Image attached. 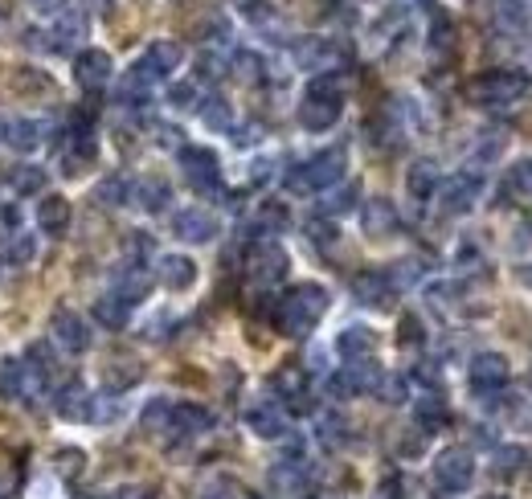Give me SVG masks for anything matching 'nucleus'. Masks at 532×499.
Here are the masks:
<instances>
[{
	"label": "nucleus",
	"instance_id": "f257e3e1",
	"mask_svg": "<svg viewBox=\"0 0 532 499\" xmlns=\"http://www.w3.org/2000/svg\"><path fill=\"white\" fill-rule=\"evenodd\" d=\"M332 307V295L328 287L320 283H295L279 303H275V328L291 340H303V336H312L316 324L328 315Z\"/></svg>",
	"mask_w": 532,
	"mask_h": 499
},
{
	"label": "nucleus",
	"instance_id": "f03ea898",
	"mask_svg": "<svg viewBox=\"0 0 532 499\" xmlns=\"http://www.w3.org/2000/svg\"><path fill=\"white\" fill-rule=\"evenodd\" d=\"M344 115V90L336 74H320L312 78V86L303 90V103H299V127L303 131H332Z\"/></svg>",
	"mask_w": 532,
	"mask_h": 499
},
{
	"label": "nucleus",
	"instance_id": "7ed1b4c3",
	"mask_svg": "<svg viewBox=\"0 0 532 499\" xmlns=\"http://www.w3.org/2000/svg\"><path fill=\"white\" fill-rule=\"evenodd\" d=\"M344 168H348V152L336 144V148H324L316 156H307L303 164H295L287 172V189L291 193H324L332 185L344 180Z\"/></svg>",
	"mask_w": 532,
	"mask_h": 499
},
{
	"label": "nucleus",
	"instance_id": "20e7f679",
	"mask_svg": "<svg viewBox=\"0 0 532 499\" xmlns=\"http://www.w3.org/2000/svg\"><path fill=\"white\" fill-rule=\"evenodd\" d=\"M532 95V78L524 70H487L471 82V103L475 107H512Z\"/></svg>",
	"mask_w": 532,
	"mask_h": 499
},
{
	"label": "nucleus",
	"instance_id": "39448f33",
	"mask_svg": "<svg viewBox=\"0 0 532 499\" xmlns=\"http://www.w3.org/2000/svg\"><path fill=\"white\" fill-rule=\"evenodd\" d=\"M291 58H295L299 70H307L312 78H320V74H336V70L344 66L348 50H344L336 37H299L295 50H291Z\"/></svg>",
	"mask_w": 532,
	"mask_h": 499
},
{
	"label": "nucleus",
	"instance_id": "423d86ee",
	"mask_svg": "<svg viewBox=\"0 0 532 499\" xmlns=\"http://www.w3.org/2000/svg\"><path fill=\"white\" fill-rule=\"evenodd\" d=\"M434 197H438V205H442V213H447V217H463L483 197V176L471 172V168H463V172H455L447 180H438V193Z\"/></svg>",
	"mask_w": 532,
	"mask_h": 499
},
{
	"label": "nucleus",
	"instance_id": "0eeeda50",
	"mask_svg": "<svg viewBox=\"0 0 532 499\" xmlns=\"http://www.w3.org/2000/svg\"><path fill=\"white\" fill-rule=\"evenodd\" d=\"M434 483H438V491H447V495L471 491V483H475V455H471L467 446H447L434 459Z\"/></svg>",
	"mask_w": 532,
	"mask_h": 499
},
{
	"label": "nucleus",
	"instance_id": "6e6552de",
	"mask_svg": "<svg viewBox=\"0 0 532 499\" xmlns=\"http://www.w3.org/2000/svg\"><path fill=\"white\" fill-rule=\"evenodd\" d=\"M176 160H181V172L185 180L197 189V193H213L221 189V160L213 148H201V144H181L176 148Z\"/></svg>",
	"mask_w": 532,
	"mask_h": 499
},
{
	"label": "nucleus",
	"instance_id": "1a4fd4ad",
	"mask_svg": "<svg viewBox=\"0 0 532 499\" xmlns=\"http://www.w3.org/2000/svg\"><path fill=\"white\" fill-rule=\"evenodd\" d=\"M86 29H91V17H86L82 9H70V5H66V9L50 21V29H46V50H50V54H78V45H82Z\"/></svg>",
	"mask_w": 532,
	"mask_h": 499
},
{
	"label": "nucleus",
	"instance_id": "9d476101",
	"mask_svg": "<svg viewBox=\"0 0 532 499\" xmlns=\"http://www.w3.org/2000/svg\"><path fill=\"white\" fill-rule=\"evenodd\" d=\"M246 266H250V279L254 283H262V287H275V283H283L287 279V270H291V258H287V250L279 246V242H258L254 250H250V258H246Z\"/></svg>",
	"mask_w": 532,
	"mask_h": 499
},
{
	"label": "nucleus",
	"instance_id": "9b49d317",
	"mask_svg": "<svg viewBox=\"0 0 532 499\" xmlns=\"http://www.w3.org/2000/svg\"><path fill=\"white\" fill-rule=\"evenodd\" d=\"M508 377H512L508 356H500V352H475V356H471L467 381H471V389H475V393L492 397V393H500V389L508 385Z\"/></svg>",
	"mask_w": 532,
	"mask_h": 499
},
{
	"label": "nucleus",
	"instance_id": "f8f14e48",
	"mask_svg": "<svg viewBox=\"0 0 532 499\" xmlns=\"http://www.w3.org/2000/svg\"><path fill=\"white\" fill-rule=\"evenodd\" d=\"M50 332H54L58 348H62V352H70V356H82L86 348L95 344V332H91V324H86L82 315H78V311H70V307L54 311V320H50Z\"/></svg>",
	"mask_w": 532,
	"mask_h": 499
},
{
	"label": "nucleus",
	"instance_id": "ddd939ff",
	"mask_svg": "<svg viewBox=\"0 0 532 499\" xmlns=\"http://www.w3.org/2000/svg\"><path fill=\"white\" fill-rule=\"evenodd\" d=\"M54 414L62 422H74V426L95 422V389L82 385V381H66L58 389V397H54Z\"/></svg>",
	"mask_w": 532,
	"mask_h": 499
},
{
	"label": "nucleus",
	"instance_id": "4468645a",
	"mask_svg": "<svg viewBox=\"0 0 532 499\" xmlns=\"http://www.w3.org/2000/svg\"><path fill=\"white\" fill-rule=\"evenodd\" d=\"M377 377H381V369L373 365V356L369 360H348L340 373L328 377V389H332V397H357V393H373Z\"/></svg>",
	"mask_w": 532,
	"mask_h": 499
},
{
	"label": "nucleus",
	"instance_id": "2eb2a0df",
	"mask_svg": "<svg viewBox=\"0 0 532 499\" xmlns=\"http://www.w3.org/2000/svg\"><path fill=\"white\" fill-rule=\"evenodd\" d=\"M172 234L181 242H189V246H205V242H213L221 234V225H217V217L209 209L189 205V209H181L172 217Z\"/></svg>",
	"mask_w": 532,
	"mask_h": 499
},
{
	"label": "nucleus",
	"instance_id": "dca6fc26",
	"mask_svg": "<svg viewBox=\"0 0 532 499\" xmlns=\"http://www.w3.org/2000/svg\"><path fill=\"white\" fill-rule=\"evenodd\" d=\"M246 426H250V434L262 438V442H279V438L291 434L287 410H283L279 401H254L250 410H246Z\"/></svg>",
	"mask_w": 532,
	"mask_h": 499
},
{
	"label": "nucleus",
	"instance_id": "f3484780",
	"mask_svg": "<svg viewBox=\"0 0 532 499\" xmlns=\"http://www.w3.org/2000/svg\"><path fill=\"white\" fill-rule=\"evenodd\" d=\"M111 78H115V62H111L107 50H95V45H91V50L74 54V82L82 90H103Z\"/></svg>",
	"mask_w": 532,
	"mask_h": 499
},
{
	"label": "nucleus",
	"instance_id": "a211bd4d",
	"mask_svg": "<svg viewBox=\"0 0 532 499\" xmlns=\"http://www.w3.org/2000/svg\"><path fill=\"white\" fill-rule=\"evenodd\" d=\"M209 430H213V414L205 410V405H193V401H181V405H176V401H172V414H168L164 434H172V438H201V434H209Z\"/></svg>",
	"mask_w": 532,
	"mask_h": 499
},
{
	"label": "nucleus",
	"instance_id": "6ab92c4d",
	"mask_svg": "<svg viewBox=\"0 0 532 499\" xmlns=\"http://www.w3.org/2000/svg\"><path fill=\"white\" fill-rule=\"evenodd\" d=\"M156 279H160L164 291L181 295V291H189L197 283V262L189 254H160L156 258Z\"/></svg>",
	"mask_w": 532,
	"mask_h": 499
},
{
	"label": "nucleus",
	"instance_id": "aec40b11",
	"mask_svg": "<svg viewBox=\"0 0 532 499\" xmlns=\"http://www.w3.org/2000/svg\"><path fill=\"white\" fill-rule=\"evenodd\" d=\"M393 275L389 270H377V266H369V270H361L357 279H352V295H357V303H365V307H385L389 299H393Z\"/></svg>",
	"mask_w": 532,
	"mask_h": 499
},
{
	"label": "nucleus",
	"instance_id": "412c9836",
	"mask_svg": "<svg viewBox=\"0 0 532 499\" xmlns=\"http://www.w3.org/2000/svg\"><path fill=\"white\" fill-rule=\"evenodd\" d=\"M33 393H37V381H33L25 360H17V356L0 360V397L5 401H29Z\"/></svg>",
	"mask_w": 532,
	"mask_h": 499
},
{
	"label": "nucleus",
	"instance_id": "4be33fe9",
	"mask_svg": "<svg viewBox=\"0 0 532 499\" xmlns=\"http://www.w3.org/2000/svg\"><path fill=\"white\" fill-rule=\"evenodd\" d=\"M144 266H148V262H127V266L119 270V275L111 279L115 295H119V299H127L131 307L144 303V299H148V291H152V275H148Z\"/></svg>",
	"mask_w": 532,
	"mask_h": 499
},
{
	"label": "nucleus",
	"instance_id": "5701e85b",
	"mask_svg": "<svg viewBox=\"0 0 532 499\" xmlns=\"http://www.w3.org/2000/svg\"><path fill=\"white\" fill-rule=\"evenodd\" d=\"M361 221H365V234H369V238H389V234H397V225H402V217H397V205H393L389 197L365 201Z\"/></svg>",
	"mask_w": 532,
	"mask_h": 499
},
{
	"label": "nucleus",
	"instance_id": "b1692460",
	"mask_svg": "<svg viewBox=\"0 0 532 499\" xmlns=\"http://www.w3.org/2000/svg\"><path fill=\"white\" fill-rule=\"evenodd\" d=\"M336 352H340L344 360H369V356L377 352V332H373L369 324H348V328H340V336H336Z\"/></svg>",
	"mask_w": 532,
	"mask_h": 499
},
{
	"label": "nucleus",
	"instance_id": "393cba45",
	"mask_svg": "<svg viewBox=\"0 0 532 499\" xmlns=\"http://www.w3.org/2000/svg\"><path fill=\"white\" fill-rule=\"evenodd\" d=\"M37 230L50 234V238H62L70 230V201L62 193L41 197V205H37Z\"/></svg>",
	"mask_w": 532,
	"mask_h": 499
},
{
	"label": "nucleus",
	"instance_id": "a878e982",
	"mask_svg": "<svg viewBox=\"0 0 532 499\" xmlns=\"http://www.w3.org/2000/svg\"><path fill=\"white\" fill-rule=\"evenodd\" d=\"M131 201H136L144 213H164L168 209V201H172V185L164 176H144V180H136V185H131Z\"/></svg>",
	"mask_w": 532,
	"mask_h": 499
},
{
	"label": "nucleus",
	"instance_id": "bb28decb",
	"mask_svg": "<svg viewBox=\"0 0 532 499\" xmlns=\"http://www.w3.org/2000/svg\"><path fill=\"white\" fill-rule=\"evenodd\" d=\"M438 164L434 160H414L410 164V172H406V193L418 201V205H426V201H434V193H438Z\"/></svg>",
	"mask_w": 532,
	"mask_h": 499
},
{
	"label": "nucleus",
	"instance_id": "cd10ccee",
	"mask_svg": "<svg viewBox=\"0 0 532 499\" xmlns=\"http://www.w3.org/2000/svg\"><path fill=\"white\" fill-rule=\"evenodd\" d=\"M46 123H37V119H9V135H5V148H13V152H21V156H29V152H37L41 148V140H46Z\"/></svg>",
	"mask_w": 532,
	"mask_h": 499
},
{
	"label": "nucleus",
	"instance_id": "c85d7f7f",
	"mask_svg": "<svg viewBox=\"0 0 532 499\" xmlns=\"http://www.w3.org/2000/svg\"><path fill=\"white\" fill-rule=\"evenodd\" d=\"M357 201H361V185H332V189H324V201H320V217H344V213H352L357 209Z\"/></svg>",
	"mask_w": 532,
	"mask_h": 499
},
{
	"label": "nucleus",
	"instance_id": "c756f323",
	"mask_svg": "<svg viewBox=\"0 0 532 499\" xmlns=\"http://www.w3.org/2000/svg\"><path fill=\"white\" fill-rule=\"evenodd\" d=\"M33 258H37V238L33 234L17 230L9 238H0V262L5 266H29Z\"/></svg>",
	"mask_w": 532,
	"mask_h": 499
},
{
	"label": "nucleus",
	"instance_id": "7c9ffc66",
	"mask_svg": "<svg viewBox=\"0 0 532 499\" xmlns=\"http://www.w3.org/2000/svg\"><path fill=\"white\" fill-rule=\"evenodd\" d=\"M447 401L438 397V389H430V393H422L418 401H414V418H418V426L430 434V430H438L442 422H447Z\"/></svg>",
	"mask_w": 532,
	"mask_h": 499
},
{
	"label": "nucleus",
	"instance_id": "2f4dec72",
	"mask_svg": "<svg viewBox=\"0 0 532 499\" xmlns=\"http://www.w3.org/2000/svg\"><path fill=\"white\" fill-rule=\"evenodd\" d=\"M21 360L29 365V373H33V381H37V389H41V385H50V377L58 373V356L50 352V344H41V340H37V344H33Z\"/></svg>",
	"mask_w": 532,
	"mask_h": 499
},
{
	"label": "nucleus",
	"instance_id": "473e14b6",
	"mask_svg": "<svg viewBox=\"0 0 532 499\" xmlns=\"http://www.w3.org/2000/svg\"><path fill=\"white\" fill-rule=\"evenodd\" d=\"M9 189L17 197H37L41 189H46V168H37V164H17L9 172Z\"/></svg>",
	"mask_w": 532,
	"mask_h": 499
},
{
	"label": "nucleus",
	"instance_id": "72a5a7b5",
	"mask_svg": "<svg viewBox=\"0 0 532 499\" xmlns=\"http://www.w3.org/2000/svg\"><path fill=\"white\" fill-rule=\"evenodd\" d=\"M291 225V209L279 205V201H262L258 213H254V230L258 234H283Z\"/></svg>",
	"mask_w": 532,
	"mask_h": 499
},
{
	"label": "nucleus",
	"instance_id": "f704fd0d",
	"mask_svg": "<svg viewBox=\"0 0 532 499\" xmlns=\"http://www.w3.org/2000/svg\"><path fill=\"white\" fill-rule=\"evenodd\" d=\"M95 320H99L103 328H127V320H131V303L119 299V295L111 291V295H103V299L95 303Z\"/></svg>",
	"mask_w": 532,
	"mask_h": 499
},
{
	"label": "nucleus",
	"instance_id": "c9c22d12",
	"mask_svg": "<svg viewBox=\"0 0 532 499\" xmlns=\"http://www.w3.org/2000/svg\"><path fill=\"white\" fill-rule=\"evenodd\" d=\"M197 107H201V123L209 131H234V111H230V103L221 99V95H213V99H205Z\"/></svg>",
	"mask_w": 532,
	"mask_h": 499
},
{
	"label": "nucleus",
	"instance_id": "e433bc0d",
	"mask_svg": "<svg viewBox=\"0 0 532 499\" xmlns=\"http://www.w3.org/2000/svg\"><path fill=\"white\" fill-rule=\"evenodd\" d=\"M373 393H377L381 401H389V405H402V401L410 397V381H406L402 373H381L377 385H373Z\"/></svg>",
	"mask_w": 532,
	"mask_h": 499
},
{
	"label": "nucleus",
	"instance_id": "4c0bfd02",
	"mask_svg": "<svg viewBox=\"0 0 532 499\" xmlns=\"http://www.w3.org/2000/svg\"><path fill=\"white\" fill-rule=\"evenodd\" d=\"M95 197H99L107 209H119V205L131 201V180H127V176H107L103 185L95 189Z\"/></svg>",
	"mask_w": 532,
	"mask_h": 499
},
{
	"label": "nucleus",
	"instance_id": "58836bf2",
	"mask_svg": "<svg viewBox=\"0 0 532 499\" xmlns=\"http://www.w3.org/2000/svg\"><path fill=\"white\" fill-rule=\"evenodd\" d=\"M504 189H508L512 197H532V160H516V164L508 168Z\"/></svg>",
	"mask_w": 532,
	"mask_h": 499
},
{
	"label": "nucleus",
	"instance_id": "ea45409f",
	"mask_svg": "<svg viewBox=\"0 0 532 499\" xmlns=\"http://www.w3.org/2000/svg\"><path fill=\"white\" fill-rule=\"evenodd\" d=\"M168 414H172V401H168V397H152V401L144 405L140 422H144V430H156V434H164V426H168Z\"/></svg>",
	"mask_w": 532,
	"mask_h": 499
},
{
	"label": "nucleus",
	"instance_id": "a19ab883",
	"mask_svg": "<svg viewBox=\"0 0 532 499\" xmlns=\"http://www.w3.org/2000/svg\"><path fill=\"white\" fill-rule=\"evenodd\" d=\"M201 499H246V491H242L238 479L217 475V479H209V483L201 487Z\"/></svg>",
	"mask_w": 532,
	"mask_h": 499
},
{
	"label": "nucleus",
	"instance_id": "79ce46f5",
	"mask_svg": "<svg viewBox=\"0 0 532 499\" xmlns=\"http://www.w3.org/2000/svg\"><path fill=\"white\" fill-rule=\"evenodd\" d=\"M230 70L242 78V82H262V58L254 54V50H242V54H234V62H230Z\"/></svg>",
	"mask_w": 532,
	"mask_h": 499
},
{
	"label": "nucleus",
	"instance_id": "37998d69",
	"mask_svg": "<svg viewBox=\"0 0 532 499\" xmlns=\"http://www.w3.org/2000/svg\"><path fill=\"white\" fill-rule=\"evenodd\" d=\"M234 9H238V17H246L250 25H271V17H275L271 0H234Z\"/></svg>",
	"mask_w": 532,
	"mask_h": 499
},
{
	"label": "nucleus",
	"instance_id": "c03bdc74",
	"mask_svg": "<svg viewBox=\"0 0 532 499\" xmlns=\"http://www.w3.org/2000/svg\"><path fill=\"white\" fill-rule=\"evenodd\" d=\"M524 459H528L524 446H504V450H496V471L500 475H516L524 467Z\"/></svg>",
	"mask_w": 532,
	"mask_h": 499
},
{
	"label": "nucleus",
	"instance_id": "a18cd8bd",
	"mask_svg": "<svg viewBox=\"0 0 532 499\" xmlns=\"http://www.w3.org/2000/svg\"><path fill=\"white\" fill-rule=\"evenodd\" d=\"M344 430H348V426H344L340 414H320V442H324V446H340V442H344Z\"/></svg>",
	"mask_w": 532,
	"mask_h": 499
},
{
	"label": "nucleus",
	"instance_id": "49530a36",
	"mask_svg": "<svg viewBox=\"0 0 532 499\" xmlns=\"http://www.w3.org/2000/svg\"><path fill=\"white\" fill-rule=\"evenodd\" d=\"M307 238H312L316 246H336V225H332V217H316V221H307Z\"/></svg>",
	"mask_w": 532,
	"mask_h": 499
},
{
	"label": "nucleus",
	"instance_id": "de8ad7c7",
	"mask_svg": "<svg viewBox=\"0 0 532 499\" xmlns=\"http://www.w3.org/2000/svg\"><path fill=\"white\" fill-rule=\"evenodd\" d=\"M168 103H172L176 111L197 107V82H176V86L168 90Z\"/></svg>",
	"mask_w": 532,
	"mask_h": 499
},
{
	"label": "nucleus",
	"instance_id": "09e8293b",
	"mask_svg": "<svg viewBox=\"0 0 532 499\" xmlns=\"http://www.w3.org/2000/svg\"><path fill=\"white\" fill-rule=\"evenodd\" d=\"M197 66H201L197 70L201 78H221V74H226V58H221V54H201Z\"/></svg>",
	"mask_w": 532,
	"mask_h": 499
},
{
	"label": "nucleus",
	"instance_id": "8fccbe9b",
	"mask_svg": "<svg viewBox=\"0 0 532 499\" xmlns=\"http://www.w3.org/2000/svg\"><path fill=\"white\" fill-rule=\"evenodd\" d=\"M422 340V320L418 315H406L402 320V344H418Z\"/></svg>",
	"mask_w": 532,
	"mask_h": 499
},
{
	"label": "nucleus",
	"instance_id": "3c124183",
	"mask_svg": "<svg viewBox=\"0 0 532 499\" xmlns=\"http://www.w3.org/2000/svg\"><path fill=\"white\" fill-rule=\"evenodd\" d=\"M29 5H33L37 13H46V17H58V13L70 5V0H29Z\"/></svg>",
	"mask_w": 532,
	"mask_h": 499
},
{
	"label": "nucleus",
	"instance_id": "603ef678",
	"mask_svg": "<svg viewBox=\"0 0 532 499\" xmlns=\"http://www.w3.org/2000/svg\"><path fill=\"white\" fill-rule=\"evenodd\" d=\"M271 156H262V160H254V172H250V180H254V185H262V180H271Z\"/></svg>",
	"mask_w": 532,
	"mask_h": 499
},
{
	"label": "nucleus",
	"instance_id": "864d4df0",
	"mask_svg": "<svg viewBox=\"0 0 532 499\" xmlns=\"http://www.w3.org/2000/svg\"><path fill=\"white\" fill-rule=\"evenodd\" d=\"M111 499H156V495H152V487H123Z\"/></svg>",
	"mask_w": 532,
	"mask_h": 499
},
{
	"label": "nucleus",
	"instance_id": "5fc2aeb1",
	"mask_svg": "<svg viewBox=\"0 0 532 499\" xmlns=\"http://www.w3.org/2000/svg\"><path fill=\"white\" fill-rule=\"evenodd\" d=\"M5 135H9V119L0 115V144H5Z\"/></svg>",
	"mask_w": 532,
	"mask_h": 499
},
{
	"label": "nucleus",
	"instance_id": "6e6d98bb",
	"mask_svg": "<svg viewBox=\"0 0 532 499\" xmlns=\"http://www.w3.org/2000/svg\"><path fill=\"white\" fill-rule=\"evenodd\" d=\"M0 499H9V483H0Z\"/></svg>",
	"mask_w": 532,
	"mask_h": 499
},
{
	"label": "nucleus",
	"instance_id": "4d7b16f0",
	"mask_svg": "<svg viewBox=\"0 0 532 499\" xmlns=\"http://www.w3.org/2000/svg\"><path fill=\"white\" fill-rule=\"evenodd\" d=\"M483 499H508V495H483Z\"/></svg>",
	"mask_w": 532,
	"mask_h": 499
}]
</instances>
